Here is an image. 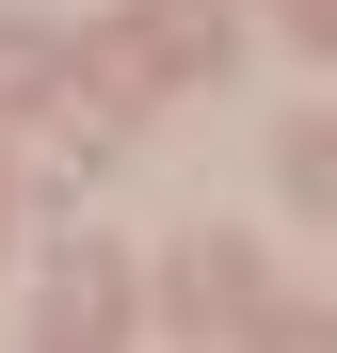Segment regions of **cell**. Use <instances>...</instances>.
<instances>
[{
  "label": "cell",
  "mask_w": 337,
  "mask_h": 353,
  "mask_svg": "<svg viewBox=\"0 0 337 353\" xmlns=\"http://www.w3.org/2000/svg\"><path fill=\"white\" fill-rule=\"evenodd\" d=\"M177 305H193V321H241V305H257V289H241V241H193V273H177Z\"/></svg>",
  "instance_id": "cell-1"
},
{
  "label": "cell",
  "mask_w": 337,
  "mask_h": 353,
  "mask_svg": "<svg viewBox=\"0 0 337 353\" xmlns=\"http://www.w3.org/2000/svg\"><path fill=\"white\" fill-rule=\"evenodd\" d=\"M112 305H129V289H112V273H96V257H81V273H48V337H96V321H112Z\"/></svg>",
  "instance_id": "cell-2"
},
{
  "label": "cell",
  "mask_w": 337,
  "mask_h": 353,
  "mask_svg": "<svg viewBox=\"0 0 337 353\" xmlns=\"http://www.w3.org/2000/svg\"><path fill=\"white\" fill-rule=\"evenodd\" d=\"M289 193H305V209H337V129H289Z\"/></svg>",
  "instance_id": "cell-3"
}]
</instances>
